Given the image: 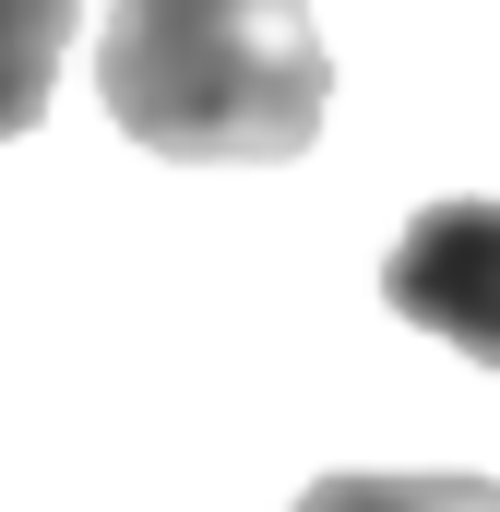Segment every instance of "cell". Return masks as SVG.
Here are the masks:
<instances>
[{
    "label": "cell",
    "mask_w": 500,
    "mask_h": 512,
    "mask_svg": "<svg viewBox=\"0 0 500 512\" xmlns=\"http://www.w3.org/2000/svg\"><path fill=\"white\" fill-rule=\"evenodd\" d=\"M381 298H393V322H417L453 358L500 370V203L453 191V203L405 215V239L381 251Z\"/></svg>",
    "instance_id": "7a4b0ae2"
},
{
    "label": "cell",
    "mask_w": 500,
    "mask_h": 512,
    "mask_svg": "<svg viewBox=\"0 0 500 512\" xmlns=\"http://www.w3.org/2000/svg\"><path fill=\"white\" fill-rule=\"evenodd\" d=\"M72 24H84V0H0V143L48 120V84L72 60Z\"/></svg>",
    "instance_id": "3957f363"
},
{
    "label": "cell",
    "mask_w": 500,
    "mask_h": 512,
    "mask_svg": "<svg viewBox=\"0 0 500 512\" xmlns=\"http://www.w3.org/2000/svg\"><path fill=\"white\" fill-rule=\"evenodd\" d=\"M108 120L167 167H286L334 108L310 0H108Z\"/></svg>",
    "instance_id": "6da1fadb"
},
{
    "label": "cell",
    "mask_w": 500,
    "mask_h": 512,
    "mask_svg": "<svg viewBox=\"0 0 500 512\" xmlns=\"http://www.w3.org/2000/svg\"><path fill=\"white\" fill-rule=\"evenodd\" d=\"M298 512H500V477H381V465H346V477H310Z\"/></svg>",
    "instance_id": "277c9868"
}]
</instances>
